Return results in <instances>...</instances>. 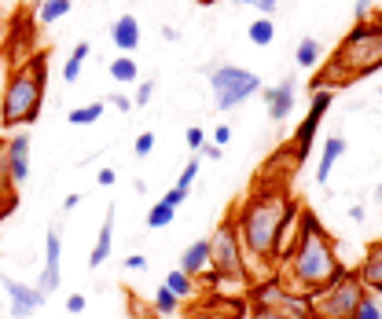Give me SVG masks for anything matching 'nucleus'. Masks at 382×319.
I'll list each match as a JSON object with an SVG mask.
<instances>
[{
    "mask_svg": "<svg viewBox=\"0 0 382 319\" xmlns=\"http://www.w3.org/2000/svg\"><path fill=\"white\" fill-rule=\"evenodd\" d=\"M298 213L301 206L287 195L283 176L279 180H258V187L247 195V202L235 209V232L243 242V253L265 264L287 261L298 235Z\"/></svg>",
    "mask_w": 382,
    "mask_h": 319,
    "instance_id": "nucleus-1",
    "label": "nucleus"
},
{
    "mask_svg": "<svg viewBox=\"0 0 382 319\" xmlns=\"http://www.w3.org/2000/svg\"><path fill=\"white\" fill-rule=\"evenodd\" d=\"M283 264H287L290 286L298 293H316L346 272L335 253V242H331V235L324 232V224L316 221L313 209L298 213V235H294V246H290Z\"/></svg>",
    "mask_w": 382,
    "mask_h": 319,
    "instance_id": "nucleus-2",
    "label": "nucleus"
},
{
    "mask_svg": "<svg viewBox=\"0 0 382 319\" xmlns=\"http://www.w3.org/2000/svg\"><path fill=\"white\" fill-rule=\"evenodd\" d=\"M44 88H48V59H44V52H37L11 74V81L4 88V99H0V121H4V129L37 121L41 103H44Z\"/></svg>",
    "mask_w": 382,
    "mask_h": 319,
    "instance_id": "nucleus-3",
    "label": "nucleus"
},
{
    "mask_svg": "<svg viewBox=\"0 0 382 319\" xmlns=\"http://www.w3.org/2000/svg\"><path fill=\"white\" fill-rule=\"evenodd\" d=\"M338 62L331 67L338 81H356L382 67V15L375 22H356L338 48Z\"/></svg>",
    "mask_w": 382,
    "mask_h": 319,
    "instance_id": "nucleus-4",
    "label": "nucleus"
},
{
    "mask_svg": "<svg viewBox=\"0 0 382 319\" xmlns=\"http://www.w3.org/2000/svg\"><path fill=\"white\" fill-rule=\"evenodd\" d=\"M210 279L213 283H250L247 253H243V242H239L232 216L210 239Z\"/></svg>",
    "mask_w": 382,
    "mask_h": 319,
    "instance_id": "nucleus-5",
    "label": "nucleus"
},
{
    "mask_svg": "<svg viewBox=\"0 0 382 319\" xmlns=\"http://www.w3.org/2000/svg\"><path fill=\"white\" fill-rule=\"evenodd\" d=\"M367 298V286L360 283L356 272H342L335 283H327L324 290L313 293V316L316 319H353L360 301Z\"/></svg>",
    "mask_w": 382,
    "mask_h": 319,
    "instance_id": "nucleus-6",
    "label": "nucleus"
},
{
    "mask_svg": "<svg viewBox=\"0 0 382 319\" xmlns=\"http://www.w3.org/2000/svg\"><path fill=\"white\" fill-rule=\"evenodd\" d=\"M254 316L258 319H316L313 316V301L298 290H287L279 279L265 283L250 293Z\"/></svg>",
    "mask_w": 382,
    "mask_h": 319,
    "instance_id": "nucleus-7",
    "label": "nucleus"
},
{
    "mask_svg": "<svg viewBox=\"0 0 382 319\" xmlns=\"http://www.w3.org/2000/svg\"><path fill=\"white\" fill-rule=\"evenodd\" d=\"M210 85H213V99L221 110H232L239 103H247L254 92H261V78L239 67H213L210 70Z\"/></svg>",
    "mask_w": 382,
    "mask_h": 319,
    "instance_id": "nucleus-8",
    "label": "nucleus"
},
{
    "mask_svg": "<svg viewBox=\"0 0 382 319\" xmlns=\"http://www.w3.org/2000/svg\"><path fill=\"white\" fill-rule=\"evenodd\" d=\"M331 99H335V92H331V88H316V92H313L309 118L298 125L294 144H290V147H294V162H305V158H309V150H313V136H316V129H320V118H324V110L331 107Z\"/></svg>",
    "mask_w": 382,
    "mask_h": 319,
    "instance_id": "nucleus-9",
    "label": "nucleus"
},
{
    "mask_svg": "<svg viewBox=\"0 0 382 319\" xmlns=\"http://www.w3.org/2000/svg\"><path fill=\"white\" fill-rule=\"evenodd\" d=\"M0 283H4L8 298H11V316H15V319L33 316L48 301V293H41L37 286H26V283H15V279H8V275H0Z\"/></svg>",
    "mask_w": 382,
    "mask_h": 319,
    "instance_id": "nucleus-10",
    "label": "nucleus"
},
{
    "mask_svg": "<svg viewBox=\"0 0 382 319\" xmlns=\"http://www.w3.org/2000/svg\"><path fill=\"white\" fill-rule=\"evenodd\" d=\"M4 162H8V180H11V184H22V180L30 176V136H26V132H19V136L8 144Z\"/></svg>",
    "mask_w": 382,
    "mask_h": 319,
    "instance_id": "nucleus-11",
    "label": "nucleus"
},
{
    "mask_svg": "<svg viewBox=\"0 0 382 319\" xmlns=\"http://www.w3.org/2000/svg\"><path fill=\"white\" fill-rule=\"evenodd\" d=\"M356 275H360V283H364L367 290L382 293V242H372V246H367L364 264L356 268Z\"/></svg>",
    "mask_w": 382,
    "mask_h": 319,
    "instance_id": "nucleus-12",
    "label": "nucleus"
},
{
    "mask_svg": "<svg viewBox=\"0 0 382 319\" xmlns=\"http://www.w3.org/2000/svg\"><path fill=\"white\" fill-rule=\"evenodd\" d=\"M265 103H269V118L283 121L294 110V81H283L279 88H265Z\"/></svg>",
    "mask_w": 382,
    "mask_h": 319,
    "instance_id": "nucleus-13",
    "label": "nucleus"
},
{
    "mask_svg": "<svg viewBox=\"0 0 382 319\" xmlns=\"http://www.w3.org/2000/svg\"><path fill=\"white\" fill-rule=\"evenodd\" d=\"M110 41H114V48H118V52L133 55L136 44H140V22H136L133 15H122V19L110 26Z\"/></svg>",
    "mask_w": 382,
    "mask_h": 319,
    "instance_id": "nucleus-14",
    "label": "nucleus"
},
{
    "mask_svg": "<svg viewBox=\"0 0 382 319\" xmlns=\"http://www.w3.org/2000/svg\"><path fill=\"white\" fill-rule=\"evenodd\" d=\"M181 272H188L191 279L202 275V272H210V239L191 242V246L181 253Z\"/></svg>",
    "mask_w": 382,
    "mask_h": 319,
    "instance_id": "nucleus-15",
    "label": "nucleus"
},
{
    "mask_svg": "<svg viewBox=\"0 0 382 319\" xmlns=\"http://www.w3.org/2000/svg\"><path fill=\"white\" fill-rule=\"evenodd\" d=\"M110 246H114V206L107 209L103 216V227H99V239H96V246H92V257H88V268H99L107 257H110Z\"/></svg>",
    "mask_w": 382,
    "mask_h": 319,
    "instance_id": "nucleus-16",
    "label": "nucleus"
},
{
    "mask_svg": "<svg viewBox=\"0 0 382 319\" xmlns=\"http://www.w3.org/2000/svg\"><path fill=\"white\" fill-rule=\"evenodd\" d=\"M346 155V139L342 136H331L324 144V155H320V165H316V184H327L331 180V169H335V162Z\"/></svg>",
    "mask_w": 382,
    "mask_h": 319,
    "instance_id": "nucleus-17",
    "label": "nucleus"
},
{
    "mask_svg": "<svg viewBox=\"0 0 382 319\" xmlns=\"http://www.w3.org/2000/svg\"><path fill=\"white\" fill-rule=\"evenodd\" d=\"M294 62H298L301 70H316V67H320V41L301 37V41H298V52H294Z\"/></svg>",
    "mask_w": 382,
    "mask_h": 319,
    "instance_id": "nucleus-18",
    "label": "nucleus"
},
{
    "mask_svg": "<svg viewBox=\"0 0 382 319\" xmlns=\"http://www.w3.org/2000/svg\"><path fill=\"white\" fill-rule=\"evenodd\" d=\"M74 0H41V8H37V22H44V26H52L59 22L63 15H70Z\"/></svg>",
    "mask_w": 382,
    "mask_h": 319,
    "instance_id": "nucleus-19",
    "label": "nucleus"
},
{
    "mask_svg": "<svg viewBox=\"0 0 382 319\" xmlns=\"http://www.w3.org/2000/svg\"><path fill=\"white\" fill-rule=\"evenodd\" d=\"M88 52H92V44H88V41H81L78 48H74V55L67 59V67H63V81H67V85H74V81L81 78V67H85Z\"/></svg>",
    "mask_w": 382,
    "mask_h": 319,
    "instance_id": "nucleus-20",
    "label": "nucleus"
},
{
    "mask_svg": "<svg viewBox=\"0 0 382 319\" xmlns=\"http://www.w3.org/2000/svg\"><path fill=\"white\" fill-rule=\"evenodd\" d=\"M165 286H169L181 301H191V298H195V279H191L188 272H181V268L165 275Z\"/></svg>",
    "mask_w": 382,
    "mask_h": 319,
    "instance_id": "nucleus-21",
    "label": "nucleus"
},
{
    "mask_svg": "<svg viewBox=\"0 0 382 319\" xmlns=\"http://www.w3.org/2000/svg\"><path fill=\"white\" fill-rule=\"evenodd\" d=\"M272 37H276V26H272V19H269V15H261V19H254V22H250V44L269 48V44H272Z\"/></svg>",
    "mask_w": 382,
    "mask_h": 319,
    "instance_id": "nucleus-22",
    "label": "nucleus"
},
{
    "mask_svg": "<svg viewBox=\"0 0 382 319\" xmlns=\"http://www.w3.org/2000/svg\"><path fill=\"white\" fill-rule=\"evenodd\" d=\"M173 216H176V206H169V202H155V206L147 209V227H169L173 224Z\"/></svg>",
    "mask_w": 382,
    "mask_h": 319,
    "instance_id": "nucleus-23",
    "label": "nucleus"
},
{
    "mask_svg": "<svg viewBox=\"0 0 382 319\" xmlns=\"http://www.w3.org/2000/svg\"><path fill=\"white\" fill-rule=\"evenodd\" d=\"M110 78L118 85H136L140 70H136V59H114L110 62Z\"/></svg>",
    "mask_w": 382,
    "mask_h": 319,
    "instance_id": "nucleus-24",
    "label": "nucleus"
},
{
    "mask_svg": "<svg viewBox=\"0 0 382 319\" xmlns=\"http://www.w3.org/2000/svg\"><path fill=\"white\" fill-rule=\"evenodd\" d=\"M96 118H103V103H88V107H74L70 110V125H78V129H85V125H92Z\"/></svg>",
    "mask_w": 382,
    "mask_h": 319,
    "instance_id": "nucleus-25",
    "label": "nucleus"
},
{
    "mask_svg": "<svg viewBox=\"0 0 382 319\" xmlns=\"http://www.w3.org/2000/svg\"><path fill=\"white\" fill-rule=\"evenodd\" d=\"M176 304H181V298H176V293L162 283L158 293H155V312L158 316H176Z\"/></svg>",
    "mask_w": 382,
    "mask_h": 319,
    "instance_id": "nucleus-26",
    "label": "nucleus"
},
{
    "mask_svg": "<svg viewBox=\"0 0 382 319\" xmlns=\"http://www.w3.org/2000/svg\"><path fill=\"white\" fill-rule=\"evenodd\" d=\"M195 176H199V158L191 155V162L181 169V176H176V187H184V191H191V184H195Z\"/></svg>",
    "mask_w": 382,
    "mask_h": 319,
    "instance_id": "nucleus-27",
    "label": "nucleus"
},
{
    "mask_svg": "<svg viewBox=\"0 0 382 319\" xmlns=\"http://www.w3.org/2000/svg\"><path fill=\"white\" fill-rule=\"evenodd\" d=\"M353 319H382V309H379V301L367 293V298L360 301V309H356V316Z\"/></svg>",
    "mask_w": 382,
    "mask_h": 319,
    "instance_id": "nucleus-28",
    "label": "nucleus"
},
{
    "mask_svg": "<svg viewBox=\"0 0 382 319\" xmlns=\"http://www.w3.org/2000/svg\"><path fill=\"white\" fill-rule=\"evenodd\" d=\"M151 150H155V132H140L136 144H133V155H136V158H147Z\"/></svg>",
    "mask_w": 382,
    "mask_h": 319,
    "instance_id": "nucleus-29",
    "label": "nucleus"
},
{
    "mask_svg": "<svg viewBox=\"0 0 382 319\" xmlns=\"http://www.w3.org/2000/svg\"><path fill=\"white\" fill-rule=\"evenodd\" d=\"M155 88H158L155 81H140V85H136V99H133V107H147V103H151V96H155Z\"/></svg>",
    "mask_w": 382,
    "mask_h": 319,
    "instance_id": "nucleus-30",
    "label": "nucleus"
},
{
    "mask_svg": "<svg viewBox=\"0 0 382 319\" xmlns=\"http://www.w3.org/2000/svg\"><path fill=\"white\" fill-rule=\"evenodd\" d=\"M235 4H250V8H258L261 15H276V8H279V0H235Z\"/></svg>",
    "mask_w": 382,
    "mask_h": 319,
    "instance_id": "nucleus-31",
    "label": "nucleus"
},
{
    "mask_svg": "<svg viewBox=\"0 0 382 319\" xmlns=\"http://www.w3.org/2000/svg\"><path fill=\"white\" fill-rule=\"evenodd\" d=\"M202 144H206V132H202V129H188V147H191V155H199Z\"/></svg>",
    "mask_w": 382,
    "mask_h": 319,
    "instance_id": "nucleus-32",
    "label": "nucleus"
},
{
    "mask_svg": "<svg viewBox=\"0 0 382 319\" xmlns=\"http://www.w3.org/2000/svg\"><path fill=\"white\" fill-rule=\"evenodd\" d=\"M162 202H169V206H184V202H188V191H184V187H173V191H165V195H162Z\"/></svg>",
    "mask_w": 382,
    "mask_h": 319,
    "instance_id": "nucleus-33",
    "label": "nucleus"
},
{
    "mask_svg": "<svg viewBox=\"0 0 382 319\" xmlns=\"http://www.w3.org/2000/svg\"><path fill=\"white\" fill-rule=\"evenodd\" d=\"M107 103H110L114 110H122V114H129V110H133V99H129V96H118V92H114Z\"/></svg>",
    "mask_w": 382,
    "mask_h": 319,
    "instance_id": "nucleus-34",
    "label": "nucleus"
},
{
    "mask_svg": "<svg viewBox=\"0 0 382 319\" xmlns=\"http://www.w3.org/2000/svg\"><path fill=\"white\" fill-rule=\"evenodd\" d=\"M125 268H129V272H144L147 257H144V253H129V257H125Z\"/></svg>",
    "mask_w": 382,
    "mask_h": 319,
    "instance_id": "nucleus-35",
    "label": "nucleus"
},
{
    "mask_svg": "<svg viewBox=\"0 0 382 319\" xmlns=\"http://www.w3.org/2000/svg\"><path fill=\"white\" fill-rule=\"evenodd\" d=\"M67 312H70V316L85 312V293H70V298H67Z\"/></svg>",
    "mask_w": 382,
    "mask_h": 319,
    "instance_id": "nucleus-36",
    "label": "nucleus"
},
{
    "mask_svg": "<svg viewBox=\"0 0 382 319\" xmlns=\"http://www.w3.org/2000/svg\"><path fill=\"white\" fill-rule=\"evenodd\" d=\"M228 139H232V129H228V125H217V132H213V144H217V147H224Z\"/></svg>",
    "mask_w": 382,
    "mask_h": 319,
    "instance_id": "nucleus-37",
    "label": "nucleus"
},
{
    "mask_svg": "<svg viewBox=\"0 0 382 319\" xmlns=\"http://www.w3.org/2000/svg\"><path fill=\"white\" fill-rule=\"evenodd\" d=\"M367 15H372V4H367V0H356V22H367Z\"/></svg>",
    "mask_w": 382,
    "mask_h": 319,
    "instance_id": "nucleus-38",
    "label": "nucleus"
},
{
    "mask_svg": "<svg viewBox=\"0 0 382 319\" xmlns=\"http://www.w3.org/2000/svg\"><path fill=\"white\" fill-rule=\"evenodd\" d=\"M96 180L103 184V187H110L114 180H118V173H114V169H99V176H96Z\"/></svg>",
    "mask_w": 382,
    "mask_h": 319,
    "instance_id": "nucleus-39",
    "label": "nucleus"
},
{
    "mask_svg": "<svg viewBox=\"0 0 382 319\" xmlns=\"http://www.w3.org/2000/svg\"><path fill=\"white\" fill-rule=\"evenodd\" d=\"M81 206V195H78V191H74V195H67V198H63V209H78Z\"/></svg>",
    "mask_w": 382,
    "mask_h": 319,
    "instance_id": "nucleus-40",
    "label": "nucleus"
},
{
    "mask_svg": "<svg viewBox=\"0 0 382 319\" xmlns=\"http://www.w3.org/2000/svg\"><path fill=\"white\" fill-rule=\"evenodd\" d=\"M162 37H165V41H173V44H176V41H181V33H176L173 26H162Z\"/></svg>",
    "mask_w": 382,
    "mask_h": 319,
    "instance_id": "nucleus-41",
    "label": "nucleus"
},
{
    "mask_svg": "<svg viewBox=\"0 0 382 319\" xmlns=\"http://www.w3.org/2000/svg\"><path fill=\"white\" fill-rule=\"evenodd\" d=\"M349 221L360 224V221H364V206H353V209H349Z\"/></svg>",
    "mask_w": 382,
    "mask_h": 319,
    "instance_id": "nucleus-42",
    "label": "nucleus"
},
{
    "mask_svg": "<svg viewBox=\"0 0 382 319\" xmlns=\"http://www.w3.org/2000/svg\"><path fill=\"white\" fill-rule=\"evenodd\" d=\"M202 150H206V158H221V147H217V144H213V147L202 144Z\"/></svg>",
    "mask_w": 382,
    "mask_h": 319,
    "instance_id": "nucleus-43",
    "label": "nucleus"
},
{
    "mask_svg": "<svg viewBox=\"0 0 382 319\" xmlns=\"http://www.w3.org/2000/svg\"><path fill=\"white\" fill-rule=\"evenodd\" d=\"M199 4H217V0H199Z\"/></svg>",
    "mask_w": 382,
    "mask_h": 319,
    "instance_id": "nucleus-44",
    "label": "nucleus"
},
{
    "mask_svg": "<svg viewBox=\"0 0 382 319\" xmlns=\"http://www.w3.org/2000/svg\"><path fill=\"white\" fill-rule=\"evenodd\" d=\"M375 195H379V202H382V184H379V191H375Z\"/></svg>",
    "mask_w": 382,
    "mask_h": 319,
    "instance_id": "nucleus-45",
    "label": "nucleus"
},
{
    "mask_svg": "<svg viewBox=\"0 0 382 319\" xmlns=\"http://www.w3.org/2000/svg\"><path fill=\"white\" fill-rule=\"evenodd\" d=\"M379 96H382V88H379Z\"/></svg>",
    "mask_w": 382,
    "mask_h": 319,
    "instance_id": "nucleus-46",
    "label": "nucleus"
}]
</instances>
